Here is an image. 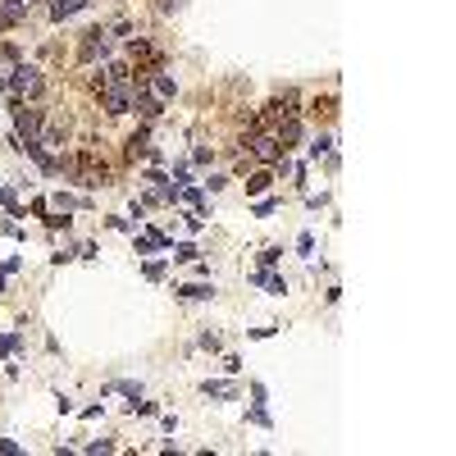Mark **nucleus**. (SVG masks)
Returning a JSON list of instances; mask_svg holds the SVG:
<instances>
[{
  "label": "nucleus",
  "instance_id": "obj_1",
  "mask_svg": "<svg viewBox=\"0 0 456 456\" xmlns=\"http://www.w3.org/2000/svg\"><path fill=\"white\" fill-rule=\"evenodd\" d=\"M96 91L105 114H128L132 109V78H105V82H96Z\"/></svg>",
  "mask_w": 456,
  "mask_h": 456
},
{
  "label": "nucleus",
  "instance_id": "obj_2",
  "mask_svg": "<svg viewBox=\"0 0 456 456\" xmlns=\"http://www.w3.org/2000/svg\"><path fill=\"white\" fill-rule=\"evenodd\" d=\"M247 146H251V155L256 160H265V164H283V146H279V137H274L270 128H256L247 137Z\"/></svg>",
  "mask_w": 456,
  "mask_h": 456
},
{
  "label": "nucleus",
  "instance_id": "obj_3",
  "mask_svg": "<svg viewBox=\"0 0 456 456\" xmlns=\"http://www.w3.org/2000/svg\"><path fill=\"white\" fill-rule=\"evenodd\" d=\"M14 123H19V141H37L42 137V109L14 100Z\"/></svg>",
  "mask_w": 456,
  "mask_h": 456
},
{
  "label": "nucleus",
  "instance_id": "obj_4",
  "mask_svg": "<svg viewBox=\"0 0 456 456\" xmlns=\"http://www.w3.org/2000/svg\"><path fill=\"white\" fill-rule=\"evenodd\" d=\"M10 87H14V96H37V91H42V73H37L33 64H14L10 69Z\"/></svg>",
  "mask_w": 456,
  "mask_h": 456
},
{
  "label": "nucleus",
  "instance_id": "obj_5",
  "mask_svg": "<svg viewBox=\"0 0 456 456\" xmlns=\"http://www.w3.org/2000/svg\"><path fill=\"white\" fill-rule=\"evenodd\" d=\"M109 46H114V42H109V33H105V28H91V33H87V42H82V60H105V55H109Z\"/></svg>",
  "mask_w": 456,
  "mask_h": 456
},
{
  "label": "nucleus",
  "instance_id": "obj_6",
  "mask_svg": "<svg viewBox=\"0 0 456 456\" xmlns=\"http://www.w3.org/2000/svg\"><path fill=\"white\" fill-rule=\"evenodd\" d=\"M33 5H23V0H0V28H14V23L28 19Z\"/></svg>",
  "mask_w": 456,
  "mask_h": 456
},
{
  "label": "nucleus",
  "instance_id": "obj_7",
  "mask_svg": "<svg viewBox=\"0 0 456 456\" xmlns=\"http://www.w3.org/2000/svg\"><path fill=\"white\" fill-rule=\"evenodd\" d=\"M128 55L137 60V64H160V51H155L146 37H132V46H128Z\"/></svg>",
  "mask_w": 456,
  "mask_h": 456
},
{
  "label": "nucleus",
  "instance_id": "obj_8",
  "mask_svg": "<svg viewBox=\"0 0 456 456\" xmlns=\"http://www.w3.org/2000/svg\"><path fill=\"white\" fill-rule=\"evenodd\" d=\"M174 292L183 297V301H210L215 288H210V283H183V288H174Z\"/></svg>",
  "mask_w": 456,
  "mask_h": 456
},
{
  "label": "nucleus",
  "instance_id": "obj_9",
  "mask_svg": "<svg viewBox=\"0 0 456 456\" xmlns=\"http://www.w3.org/2000/svg\"><path fill=\"white\" fill-rule=\"evenodd\" d=\"M146 82H155V96H160V100H164V96H174V91H178V87H174V78L164 73V69H151V73H146Z\"/></svg>",
  "mask_w": 456,
  "mask_h": 456
},
{
  "label": "nucleus",
  "instance_id": "obj_10",
  "mask_svg": "<svg viewBox=\"0 0 456 456\" xmlns=\"http://www.w3.org/2000/svg\"><path fill=\"white\" fill-rule=\"evenodd\" d=\"M78 10H87V0H55V5H51V19H73Z\"/></svg>",
  "mask_w": 456,
  "mask_h": 456
},
{
  "label": "nucleus",
  "instance_id": "obj_11",
  "mask_svg": "<svg viewBox=\"0 0 456 456\" xmlns=\"http://www.w3.org/2000/svg\"><path fill=\"white\" fill-rule=\"evenodd\" d=\"M270 183H274L270 174H251V178H247V196H261V192H265Z\"/></svg>",
  "mask_w": 456,
  "mask_h": 456
},
{
  "label": "nucleus",
  "instance_id": "obj_12",
  "mask_svg": "<svg viewBox=\"0 0 456 456\" xmlns=\"http://www.w3.org/2000/svg\"><path fill=\"white\" fill-rule=\"evenodd\" d=\"M261 283H265V288H270L274 297H283V292H288V283H283V279H274V274H261Z\"/></svg>",
  "mask_w": 456,
  "mask_h": 456
},
{
  "label": "nucleus",
  "instance_id": "obj_13",
  "mask_svg": "<svg viewBox=\"0 0 456 456\" xmlns=\"http://www.w3.org/2000/svg\"><path fill=\"white\" fill-rule=\"evenodd\" d=\"M279 256H283V251H279V247H270V251H261V265H265V270H274V265H279Z\"/></svg>",
  "mask_w": 456,
  "mask_h": 456
},
{
  "label": "nucleus",
  "instance_id": "obj_14",
  "mask_svg": "<svg viewBox=\"0 0 456 456\" xmlns=\"http://www.w3.org/2000/svg\"><path fill=\"white\" fill-rule=\"evenodd\" d=\"M233 392V383H206V397H228Z\"/></svg>",
  "mask_w": 456,
  "mask_h": 456
},
{
  "label": "nucleus",
  "instance_id": "obj_15",
  "mask_svg": "<svg viewBox=\"0 0 456 456\" xmlns=\"http://www.w3.org/2000/svg\"><path fill=\"white\" fill-rule=\"evenodd\" d=\"M174 261H183V265L196 261V247H174Z\"/></svg>",
  "mask_w": 456,
  "mask_h": 456
},
{
  "label": "nucleus",
  "instance_id": "obj_16",
  "mask_svg": "<svg viewBox=\"0 0 456 456\" xmlns=\"http://www.w3.org/2000/svg\"><path fill=\"white\" fill-rule=\"evenodd\" d=\"M14 347H19V333H5V337H0V356H5V351H14Z\"/></svg>",
  "mask_w": 456,
  "mask_h": 456
},
{
  "label": "nucleus",
  "instance_id": "obj_17",
  "mask_svg": "<svg viewBox=\"0 0 456 456\" xmlns=\"http://www.w3.org/2000/svg\"><path fill=\"white\" fill-rule=\"evenodd\" d=\"M328 146H333V137H319L315 146H310V155H328Z\"/></svg>",
  "mask_w": 456,
  "mask_h": 456
},
{
  "label": "nucleus",
  "instance_id": "obj_18",
  "mask_svg": "<svg viewBox=\"0 0 456 456\" xmlns=\"http://www.w3.org/2000/svg\"><path fill=\"white\" fill-rule=\"evenodd\" d=\"M23 5H33V0H23Z\"/></svg>",
  "mask_w": 456,
  "mask_h": 456
}]
</instances>
